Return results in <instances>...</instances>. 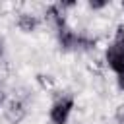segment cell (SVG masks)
<instances>
[{"label": "cell", "mask_w": 124, "mask_h": 124, "mask_svg": "<svg viewBox=\"0 0 124 124\" xmlns=\"http://www.w3.org/2000/svg\"><path fill=\"white\" fill-rule=\"evenodd\" d=\"M6 101V93H4V87H2V83H0V105Z\"/></svg>", "instance_id": "obj_11"}, {"label": "cell", "mask_w": 124, "mask_h": 124, "mask_svg": "<svg viewBox=\"0 0 124 124\" xmlns=\"http://www.w3.org/2000/svg\"><path fill=\"white\" fill-rule=\"evenodd\" d=\"M74 108V97L72 95H58L50 107V122L52 124H66L68 122V116Z\"/></svg>", "instance_id": "obj_1"}, {"label": "cell", "mask_w": 124, "mask_h": 124, "mask_svg": "<svg viewBox=\"0 0 124 124\" xmlns=\"http://www.w3.org/2000/svg\"><path fill=\"white\" fill-rule=\"evenodd\" d=\"M122 10H124V2H122Z\"/></svg>", "instance_id": "obj_13"}, {"label": "cell", "mask_w": 124, "mask_h": 124, "mask_svg": "<svg viewBox=\"0 0 124 124\" xmlns=\"http://www.w3.org/2000/svg\"><path fill=\"white\" fill-rule=\"evenodd\" d=\"M89 8L91 10H103V8H107V2L105 0H91L89 2Z\"/></svg>", "instance_id": "obj_8"}, {"label": "cell", "mask_w": 124, "mask_h": 124, "mask_svg": "<svg viewBox=\"0 0 124 124\" xmlns=\"http://www.w3.org/2000/svg\"><path fill=\"white\" fill-rule=\"evenodd\" d=\"M114 118H116V124H124V105H120V107L116 108Z\"/></svg>", "instance_id": "obj_9"}, {"label": "cell", "mask_w": 124, "mask_h": 124, "mask_svg": "<svg viewBox=\"0 0 124 124\" xmlns=\"http://www.w3.org/2000/svg\"><path fill=\"white\" fill-rule=\"evenodd\" d=\"M118 87H120V89H124V72H122V74H118Z\"/></svg>", "instance_id": "obj_10"}, {"label": "cell", "mask_w": 124, "mask_h": 124, "mask_svg": "<svg viewBox=\"0 0 124 124\" xmlns=\"http://www.w3.org/2000/svg\"><path fill=\"white\" fill-rule=\"evenodd\" d=\"M4 50H6V46H4V39L0 37V58L4 56Z\"/></svg>", "instance_id": "obj_12"}, {"label": "cell", "mask_w": 124, "mask_h": 124, "mask_svg": "<svg viewBox=\"0 0 124 124\" xmlns=\"http://www.w3.org/2000/svg\"><path fill=\"white\" fill-rule=\"evenodd\" d=\"M17 27L21 31H25V33H31V31H35L39 27V17L35 14H31V12H21L17 16Z\"/></svg>", "instance_id": "obj_6"}, {"label": "cell", "mask_w": 124, "mask_h": 124, "mask_svg": "<svg viewBox=\"0 0 124 124\" xmlns=\"http://www.w3.org/2000/svg\"><path fill=\"white\" fill-rule=\"evenodd\" d=\"M45 16H46V21H48L56 31L62 29V27H66V10H64L60 4H50V6L46 8Z\"/></svg>", "instance_id": "obj_5"}, {"label": "cell", "mask_w": 124, "mask_h": 124, "mask_svg": "<svg viewBox=\"0 0 124 124\" xmlns=\"http://www.w3.org/2000/svg\"><path fill=\"white\" fill-rule=\"evenodd\" d=\"M25 114H27V108L21 99H12L4 105V118L10 124H19L25 118Z\"/></svg>", "instance_id": "obj_3"}, {"label": "cell", "mask_w": 124, "mask_h": 124, "mask_svg": "<svg viewBox=\"0 0 124 124\" xmlns=\"http://www.w3.org/2000/svg\"><path fill=\"white\" fill-rule=\"evenodd\" d=\"M37 81H39V85H41L43 89H52V85H54L52 78H50V76H45V74H39V76H37Z\"/></svg>", "instance_id": "obj_7"}, {"label": "cell", "mask_w": 124, "mask_h": 124, "mask_svg": "<svg viewBox=\"0 0 124 124\" xmlns=\"http://www.w3.org/2000/svg\"><path fill=\"white\" fill-rule=\"evenodd\" d=\"M56 37H58L60 48H64V50H79V35L76 31H72L68 25L62 27V29H58Z\"/></svg>", "instance_id": "obj_4"}, {"label": "cell", "mask_w": 124, "mask_h": 124, "mask_svg": "<svg viewBox=\"0 0 124 124\" xmlns=\"http://www.w3.org/2000/svg\"><path fill=\"white\" fill-rule=\"evenodd\" d=\"M105 62L108 64L112 72H116V76L122 74L124 72V46L112 41L105 50Z\"/></svg>", "instance_id": "obj_2"}]
</instances>
